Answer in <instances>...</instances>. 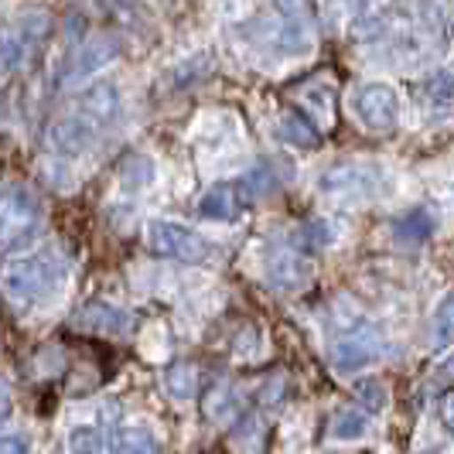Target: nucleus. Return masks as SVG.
Masks as SVG:
<instances>
[{"instance_id":"1","label":"nucleus","mask_w":454,"mask_h":454,"mask_svg":"<svg viewBox=\"0 0 454 454\" xmlns=\"http://www.w3.org/2000/svg\"><path fill=\"white\" fill-rule=\"evenodd\" d=\"M68 263L55 250L24 253L4 263L0 270V287L18 308H48L55 297L66 291Z\"/></svg>"},{"instance_id":"2","label":"nucleus","mask_w":454,"mask_h":454,"mask_svg":"<svg viewBox=\"0 0 454 454\" xmlns=\"http://www.w3.org/2000/svg\"><path fill=\"white\" fill-rule=\"evenodd\" d=\"M387 352L389 341L380 325H372L369 318H348L328 345V363L339 376H356L383 363Z\"/></svg>"},{"instance_id":"3","label":"nucleus","mask_w":454,"mask_h":454,"mask_svg":"<svg viewBox=\"0 0 454 454\" xmlns=\"http://www.w3.org/2000/svg\"><path fill=\"white\" fill-rule=\"evenodd\" d=\"M42 223H45V212L31 188L24 184L0 188V247L4 250H18L24 243H31Z\"/></svg>"},{"instance_id":"4","label":"nucleus","mask_w":454,"mask_h":454,"mask_svg":"<svg viewBox=\"0 0 454 454\" xmlns=\"http://www.w3.org/2000/svg\"><path fill=\"white\" fill-rule=\"evenodd\" d=\"M147 250L164 260L178 263H205L215 256V243L205 239L202 232L188 229L175 219H151L147 223Z\"/></svg>"},{"instance_id":"5","label":"nucleus","mask_w":454,"mask_h":454,"mask_svg":"<svg viewBox=\"0 0 454 454\" xmlns=\"http://www.w3.org/2000/svg\"><path fill=\"white\" fill-rule=\"evenodd\" d=\"M348 114L365 130L387 134L400 123V96L387 82H363L348 92Z\"/></svg>"},{"instance_id":"6","label":"nucleus","mask_w":454,"mask_h":454,"mask_svg":"<svg viewBox=\"0 0 454 454\" xmlns=\"http://www.w3.org/2000/svg\"><path fill=\"white\" fill-rule=\"evenodd\" d=\"M120 55V38L116 35H96L86 45L79 48L72 59H68L66 72H62V86L66 90H79L86 86L99 68H106Z\"/></svg>"},{"instance_id":"7","label":"nucleus","mask_w":454,"mask_h":454,"mask_svg":"<svg viewBox=\"0 0 454 454\" xmlns=\"http://www.w3.org/2000/svg\"><path fill=\"white\" fill-rule=\"evenodd\" d=\"M99 123H92L86 114H68L59 116L51 127H48V147L59 154V158H79L86 154L92 144L99 140Z\"/></svg>"},{"instance_id":"8","label":"nucleus","mask_w":454,"mask_h":454,"mask_svg":"<svg viewBox=\"0 0 454 454\" xmlns=\"http://www.w3.org/2000/svg\"><path fill=\"white\" fill-rule=\"evenodd\" d=\"M311 273H315V267L301 247H280L267 256V277L280 291H301L311 280Z\"/></svg>"},{"instance_id":"9","label":"nucleus","mask_w":454,"mask_h":454,"mask_svg":"<svg viewBox=\"0 0 454 454\" xmlns=\"http://www.w3.org/2000/svg\"><path fill=\"white\" fill-rule=\"evenodd\" d=\"M250 202L243 182H223L212 184L199 199V215L208 219V223H236L243 215V208Z\"/></svg>"},{"instance_id":"10","label":"nucleus","mask_w":454,"mask_h":454,"mask_svg":"<svg viewBox=\"0 0 454 454\" xmlns=\"http://www.w3.org/2000/svg\"><path fill=\"white\" fill-rule=\"evenodd\" d=\"M35 38H38V35L31 31L27 21H18L0 31V72H4V75L18 72V68L27 62V55H31V48H35Z\"/></svg>"},{"instance_id":"11","label":"nucleus","mask_w":454,"mask_h":454,"mask_svg":"<svg viewBox=\"0 0 454 454\" xmlns=\"http://www.w3.org/2000/svg\"><path fill=\"white\" fill-rule=\"evenodd\" d=\"M321 192L332 199H363L372 192V175L369 171H356L352 164H339L321 178Z\"/></svg>"},{"instance_id":"12","label":"nucleus","mask_w":454,"mask_h":454,"mask_svg":"<svg viewBox=\"0 0 454 454\" xmlns=\"http://www.w3.org/2000/svg\"><path fill=\"white\" fill-rule=\"evenodd\" d=\"M369 427H372V417L359 407H341L332 413V424H328V437L335 444H359L369 437Z\"/></svg>"},{"instance_id":"13","label":"nucleus","mask_w":454,"mask_h":454,"mask_svg":"<svg viewBox=\"0 0 454 454\" xmlns=\"http://www.w3.org/2000/svg\"><path fill=\"white\" fill-rule=\"evenodd\" d=\"M158 434L147 424H120L110 434V454H158Z\"/></svg>"},{"instance_id":"14","label":"nucleus","mask_w":454,"mask_h":454,"mask_svg":"<svg viewBox=\"0 0 454 454\" xmlns=\"http://www.w3.org/2000/svg\"><path fill=\"white\" fill-rule=\"evenodd\" d=\"M277 134L284 144H291V147H301V151H308V147H318V127H315V120L304 114H297V110H284V114L277 116Z\"/></svg>"},{"instance_id":"15","label":"nucleus","mask_w":454,"mask_h":454,"mask_svg":"<svg viewBox=\"0 0 454 454\" xmlns=\"http://www.w3.org/2000/svg\"><path fill=\"white\" fill-rule=\"evenodd\" d=\"M79 114H86L99 127L114 123L120 116V90L116 86H90V92L82 96V110Z\"/></svg>"},{"instance_id":"16","label":"nucleus","mask_w":454,"mask_h":454,"mask_svg":"<svg viewBox=\"0 0 454 454\" xmlns=\"http://www.w3.org/2000/svg\"><path fill=\"white\" fill-rule=\"evenodd\" d=\"M434 229H437V219H434L431 208H427V205H413V208H407V212L393 223V236L403 239V243H420V239L434 236Z\"/></svg>"},{"instance_id":"17","label":"nucleus","mask_w":454,"mask_h":454,"mask_svg":"<svg viewBox=\"0 0 454 454\" xmlns=\"http://www.w3.org/2000/svg\"><path fill=\"white\" fill-rule=\"evenodd\" d=\"M454 345V291L437 301L431 315V348L434 352H444Z\"/></svg>"},{"instance_id":"18","label":"nucleus","mask_w":454,"mask_h":454,"mask_svg":"<svg viewBox=\"0 0 454 454\" xmlns=\"http://www.w3.org/2000/svg\"><path fill=\"white\" fill-rule=\"evenodd\" d=\"M79 325H86V328H106V332H127L130 328V318H127V311H120L114 304H86L82 308V315H79Z\"/></svg>"},{"instance_id":"19","label":"nucleus","mask_w":454,"mask_h":454,"mask_svg":"<svg viewBox=\"0 0 454 454\" xmlns=\"http://www.w3.org/2000/svg\"><path fill=\"white\" fill-rule=\"evenodd\" d=\"M164 389H168L178 403H184V400H192L195 389H199V372H195L188 363H175L168 372H164Z\"/></svg>"},{"instance_id":"20","label":"nucleus","mask_w":454,"mask_h":454,"mask_svg":"<svg viewBox=\"0 0 454 454\" xmlns=\"http://www.w3.org/2000/svg\"><path fill=\"white\" fill-rule=\"evenodd\" d=\"M335 243V229L328 226L325 219H315V223H304V226L297 229V236H294V247H301V250L308 253H318L325 250V247H332Z\"/></svg>"},{"instance_id":"21","label":"nucleus","mask_w":454,"mask_h":454,"mask_svg":"<svg viewBox=\"0 0 454 454\" xmlns=\"http://www.w3.org/2000/svg\"><path fill=\"white\" fill-rule=\"evenodd\" d=\"M420 96L427 103H434V106H454V72H437V75H431L420 86Z\"/></svg>"},{"instance_id":"22","label":"nucleus","mask_w":454,"mask_h":454,"mask_svg":"<svg viewBox=\"0 0 454 454\" xmlns=\"http://www.w3.org/2000/svg\"><path fill=\"white\" fill-rule=\"evenodd\" d=\"M232 410H236V389L229 383H215L205 396V413L212 420H226V417H232Z\"/></svg>"},{"instance_id":"23","label":"nucleus","mask_w":454,"mask_h":454,"mask_svg":"<svg viewBox=\"0 0 454 454\" xmlns=\"http://www.w3.org/2000/svg\"><path fill=\"white\" fill-rule=\"evenodd\" d=\"M68 451L72 454H99L103 451V437H99V431L90 427V424H79V427L68 431Z\"/></svg>"},{"instance_id":"24","label":"nucleus","mask_w":454,"mask_h":454,"mask_svg":"<svg viewBox=\"0 0 454 454\" xmlns=\"http://www.w3.org/2000/svg\"><path fill=\"white\" fill-rule=\"evenodd\" d=\"M434 413H437V420H441V427L454 437V389L448 393H441L437 396V403H434Z\"/></svg>"},{"instance_id":"25","label":"nucleus","mask_w":454,"mask_h":454,"mask_svg":"<svg viewBox=\"0 0 454 454\" xmlns=\"http://www.w3.org/2000/svg\"><path fill=\"white\" fill-rule=\"evenodd\" d=\"M284 11V21H301L308 24V0H277Z\"/></svg>"},{"instance_id":"26","label":"nucleus","mask_w":454,"mask_h":454,"mask_svg":"<svg viewBox=\"0 0 454 454\" xmlns=\"http://www.w3.org/2000/svg\"><path fill=\"white\" fill-rule=\"evenodd\" d=\"M11 410H14V396H11V389H7V383L0 380V424L11 417Z\"/></svg>"},{"instance_id":"27","label":"nucleus","mask_w":454,"mask_h":454,"mask_svg":"<svg viewBox=\"0 0 454 454\" xmlns=\"http://www.w3.org/2000/svg\"><path fill=\"white\" fill-rule=\"evenodd\" d=\"M0 454H27V444L21 437H0Z\"/></svg>"},{"instance_id":"28","label":"nucleus","mask_w":454,"mask_h":454,"mask_svg":"<svg viewBox=\"0 0 454 454\" xmlns=\"http://www.w3.org/2000/svg\"><path fill=\"white\" fill-rule=\"evenodd\" d=\"M441 376H448V380H454V356L448 359V363L441 365Z\"/></svg>"},{"instance_id":"29","label":"nucleus","mask_w":454,"mask_h":454,"mask_svg":"<svg viewBox=\"0 0 454 454\" xmlns=\"http://www.w3.org/2000/svg\"><path fill=\"white\" fill-rule=\"evenodd\" d=\"M318 454H341V451H318Z\"/></svg>"},{"instance_id":"30","label":"nucleus","mask_w":454,"mask_h":454,"mask_svg":"<svg viewBox=\"0 0 454 454\" xmlns=\"http://www.w3.org/2000/svg\"><path fill=\"white\" fill-rule=\"evenodd\" d=\"M0 82H4V72H0Z\"/></svg>"}]
</instances>
